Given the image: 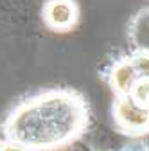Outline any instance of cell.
I'll use <instances>...</instances> for the list:
<instances>
[{"instance_id": "cell-1", "label": "cell", "mask_w": 149, "mask_h": 151, "mask_svg": "<svg viewBox=\"0 0 149 151\" xmlns=\"http://www.w3.org/2000/svg\"><path fill=\"white\" fill-rule=\"evenodd\" d=\"M90 122V106L81 92L59 86L18 103L2 122V135L31 151H59L77 139Z\"/></svg>"}, {"instance_id": "cell-5", "label": "cell", "mask_w": 149, "mask_h": 151, "mask_svg": "<svg viewBox=\"0 0 149 151\" xmlns=\"http://www.w3.org/2000/svg\"><path fill=\"white\" fill-rule=\"evenodd\" d=\"M128 43L133 54H149V7L138 9L128 24Z\"/></svg>"}, {"instance_id": "cell-9", "label": "cell", "mask_w": 149, "mask_h": 151, "mask_svg": "<svg viewBox=\"0 0 149 151\" xmlns=\"http://www.w3.org/2000/svg\"><path fill=\"white\" fill-rule=\"evenodd\" d=\"M120 151H149V146L144 140H133V142H128L126 146H122Z\"/></svg>"}, {"instance_id": "cell-2", "label": "cell", "mask_w": 149, "mask_h": 151, "mask_svg": "<svg viewBox=\"0 0 149 151\" xmlns=\"http://www.w3.org/2000/svg\"><path fill=\"white\" fill-rule=\"evenodd\" d=\"M111 117L120 133L128 137H144L149 133V110L137 106L129 97H115Z\"/></svg>"}, {"instance_id": "cell-3", "label": "cell", "mask_w": 149, "mask_h": 151, "mask_svg": "<svg viewBox=\"0 0 149 151\" xmlns=\"http://www.w3.org/2000/svg\"><path fill=\"white\" fill-rule=\"evenodd\" d=\"M81 7L77 0H45L42 7V20L47 29L58 34L70 32L77 27Z\"/></svg>"}, {"instance_id": "cell-8", "label": "cell", "mask_w": 149, "mask_h": 151, "mask_svg": "<svg viewBox=\"0 0 149 151\" xmlns=\"http://www.w3.org/2000/svg\"><path fill=\"white\" fill-rule=\"evenodd\" d=\"M0 151H31V149H27L25 146L18 144V142H13V140L4 139L2 142H0Z\"/></svg>"}, {"instance_id": "cell-4", "label": "cell", "mask_w": 149, "mask_h": 151, "mask_svg": "<svg viewBox=\"0 0 149 151\" xmlns=\"http://www.w3.org/2000/svg\"><path fill=\"white\" fill-rule=\"evenodd\" d=\"M102 78L110 85L115 97H128L133 83L138 78V72H137L131 58H129V54H122L104 68Z\"/></svg>"}, {"instance_id": "cell-7", "label": "cell", "mask_w": 149, "mask_h": 151, "mask_svg": "<svg viewBox=\"0 0 149 151\" xmlns=\"http://www.w3.org/2000/svg\"><path fill=\"white\" fill-rule=\"evenodd\" d=\"M129 58H131L138 76H147L149 78V54H133V52H129Z\"/></svg>"}, {"instance_id": "cell-6", "label": "cell", "mask_w": 149, "mask_h": 151, "mask_svg": "<svg viewBox=\"0 0 149 151\" xmlns=\"http://www.w3.org/2000/svg\"><path fill=\"white\" fill-rule=\"evenodd\" d=\"M128 97L137 106H140L144 110H149V78L147 76H138L137 81L131 86V90H129Z\"/></svg>"}]
</instances>
